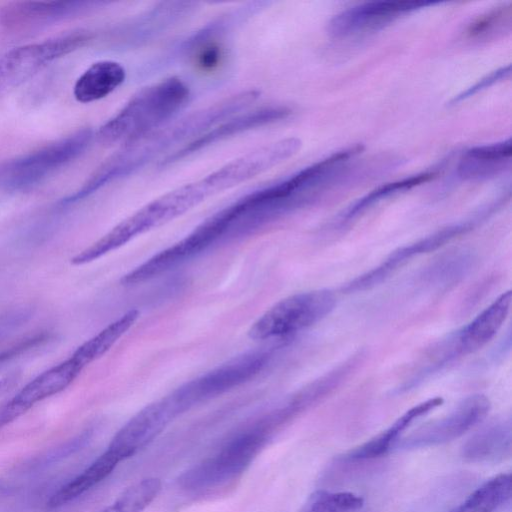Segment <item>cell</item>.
<instances>
[{"mask_svg":"<svg viewBox=\"0 0 512 512\" xmlns=\"http://www.w3.org/2000/svg\"><path fill=\"white\" fill-rule=\"evenodd\" d=\"M91 128L79 129L57 141L0 164V189L26 191L78 158L93 138Z\"/></svg>","mask_w":512,"mask_h":512,"instance_id":"277c9868","label":"cell"},{"mask_svg":"<svg viewBox=\"0 0 512 512\" xmlns=\"http://www.w3.org/2000/svg\"><path fill=\"white\" fill-rule=\"evenodd\" d=\"M510 418L495 419L477 431L462 447V457L470 462H497L511 455Z\"/></svg>","mask_w":512,"mask_h":512,"instance_id":"ac0fdd59","label":"cell"},{"mask_svg":"<svg viewBox=\"0 0 512 512\" xmlns=\"http://www.w3.org/2000/svg\"><path fill=\"white\" fill-rule=\"evenodd\" d=\"M510 75V65L501 67L490 74L486 75L485 77L481 78L478 82H476L471 87L467 88L465 91L459 93L455 97L452 98L450 101V105H456L473 95L477 94L478 92L484 90L485 88H488L492 86L493 84L501 81L502 79H505Z\"/></svg>","mask_w":512,"mask_h":512,"instance_id":"f546056e","label":"cell"},{"mask_svg":"<svg viewBox=\"0 0 512 512\" xmlns=\"http://www.w3.org/2000/svg\"><path fill=\"white\" fill-rule=\"evenodd\" d=\"M474 224L475 221L472 220L449 225L429 236L396 249L377 267L347 283L343 290L355 292L377 285L411 259L438 249L471 230Z\"/></svg>","mask_w":512,"mask_h":512,"instance_id":"5bb4252c","label":"cell"},{"mask_svg":"<svg viewBox=\"0 0 512 512\" xmlns=\"http://www.w3.org/2000/svg\"><path fill=\"white\" fill-rule=\"evenodd\" d=\"M511 303L512 293L508 290L455 334L460 356L480 350L496 336L508 317Z\"/></svg>","mask_w":512,"mask_h":512,"instance_id":"e0dca14e","label":"cell"},{"mask_svg":"<svg viewBox=\"0 0 512 512\" xmlns=\"http://www.w3.org/2000/svg\"><path fill=\"white\" fill-rule=\"evenodd\" d=\"M82 370L69 357L37 375L0 408V428L18 419L38 402L65 390Z\"/></svg>","mask_w":512,"mask_h":512,"instance_id":"4fadbf2b","label":"cell"},{"mask_svg":"<svg viewBox=\"0 0 512 512\" xmlns=\"http://www.w3.org/2000/svg\"><path fill=\"white\" fill-rule=\"evenodd\" d=\"M139 317L137 309L128 310L100 332L82 343L70 356L82 369L108 352L133 326Z\"/></svg>","mask_w":512,"mask_h":512,"instance_id":"603a6c76","label":"cell"},{"mask_svg":"<svg viewBox=\"0 0 512 512\" xmlns=\"http://www.w3.org/2000/svg\"><path fill=\"white\" fill-rule=\"evenodd\" d=\"M92 434L93 430L91 429L83 431L81 434L75 436L69 441H66L60 446H57L34 459L29 465L30 468L40 469L69 457V455L83 448L90 441Z\"/></svg>","mask_w":512,"mask_h":512,"instance_id":"83f0119b","label":"cell"},{"mask_svg":"<svg viewBox=\"0 0 512 512\" xmlns=\"http://www.w3.org/2000/svg\"><path fill=\"white\" fill-rule=\"evenodd\" d=\"M510 23L511 7L504 4L477 17L468 25L466 35L470 39H485L510 27Z\"/></svg>","mask_w":512,"mask_h":512,"instance_id":"4316f807","label":"cell"},{"mask_svg":"<svg viewBox=\"0 0 512 512\" xmlns=\"http://www.w3.org/2000/svg\"><path fill=\"white\" fill-rule=\"evenodd\" d=\"M14 378L8 376L0 379V396L3 395L12 385Z\"/></svg>","mask_w":512,"mask_h":512,"instance_id":"4dcf8cb0","label":"cell"},{"mask_svg":"<svg viewBox=\"0 0 512 512\" xmlns=\"http://www.w3.org/2000/svg\"><path fill=\"white\" fill-rule=\"evenodd\" d=\"M443 403L440 397L421 402L402 414L389 428L371 438L364 444L350 450L346 460L375 459L386 454L398 442L399 436L418 418L428 414Z\"/></svg>","mask_w":512,"mask_h":512,"instance_id":"ffe728a7","label":"cell"},{"mask_svg":"<svg viewBox=\"0 0 512 512\" xmlns=\"http://www.w3.org/2000/svg\"><path fill=\"white\" fill-rule=\"evenodd\" d=\"M437 170H428L399 180L385 183L361 197L343 211L337 222L340 225L351 222L380 201L397 193L409 190L436 177Z\"/></svg>","mask_w":512,"mask_h":512,"instance_id":"cb8c5ba5","label":"cell"},{"mask_svg":"<svg viewBox=\"0 0 512 512\" xmlns=\"http://www.w3.org/2000/svg\"><path fill=\"white\" fill-rule=\"evenodd\" d=\"M189 210L183 194L177 188L167 192L126 217L97 241L77 253L71 258V264L80 266L93 262Z\"/></svg>","mask_w":512,"mask_h":512,"instance_id":"8992f818","label":"cell"},{"mask_svg":"<svg viewBox=\"0 0 512 512\" xmlns=\"http://www.w3.org/2000/svg\"><path fill=\"white\" fill-rule=\"evenodd\" d=\"M511 489V474H499L480 485L451 512H495L510 500Z\"/></svg>","mask_w":512,"mask_h":512,"instance_id":"d4e9b609","label":"cell"},{"mask_svg":"<svg viewBox=\"0 0 512 512\" xmlns=\"http://www.w3.org/2000/svg\"><path fill=\"white\" fill-rule=\"evenodd\" d=\"M104 4L99 1H14L0 8V25L28 30L84 14Z\"/></svg>","mask_w":512,"mask_h":512,"instance_id":"7c38bea8","label":"cell"},{"mask_svg":"<svg viewBox=\"0 0 512 512\" xmlns=\"http://www.w3.org/2000/svg\"><path fill=\"white\" fill-rule=\"evenodd\" d=\"M181 414L180 407L168 394L130 418L113 436L107 450L122 462L148 446Z\"/></svg>","mask_w":512,"mask_h":512,"instance_id":"9c48e42d","label":"cell"},{"mask_svg":"<svg viewBox=\"0 0 512 512\" xmlns=\"http://www.w3.org/2000/svg\"><path fill=\"white\" fill-rule=\"evenodd\" d=\"M5 492L6 486L2 482H0V499L4 496Z\"/></svg>","mask_w":512,"mask_h":512,"instance_id":"1f68e13d","label":"cell"},{"mask_svg":"<svg viewBox=\"0 0 512 512\" xmlns=\"http://www.w3.org/2000/svg\"><path fill=\"white\" fill-rule=\"evenodd\" d=\"M259 96L260 92L252 89L236 93L123 144L77 191L63 198L61 203H76L105 185L133 174L172 147L192 141L221 122L247 110Z\"/></svg>","mask_w":512,"mask_h":512,"instance_id":"6da1fadb","label":"cell"},{"mask_svg":"<svg viewBox=\"0 0 512 512\" xmlns=\"http://www.w3.org/2000/svg\"><path fill=\"white\" fill-rule=\"evenodd\" d=\"M441 4L430 1H377L350 7L335 15L328 24L336 38L355 37L379 31L412 12Z\"/></svg>","mask_w":512,"mask_h":512,"instance_id":"8fae6325","label":"cell"},{"mask_svg":"<svg viewBox=\"0 0 512 512\" xmlns=\"http://www.w3.org/2000/svg\"><path fill=\"white\" fill-rule=\"evenodd\" d=\"M192 55L195 64L203 71L214 70L221 62L223 51L218 39L197 45L189 55Z\"/></svg>","mask_w":512,"mask_h":512,"instance_id":"f1b7e54d","label":"cell"},{"mask_svg":"<svg viewBox=\"0 0 512 512\" xmlns=\"http://www.w3.org/2000/svg\"><path fill=\"white\" fill-rule=\"evenodd\" d=\"M511 140L475 146L460 159L457 174L463 180H483L494 177L510 166Z\"/></svg>","mask_w":512,"mask_h":512,"instance_id":"d6986e66","label":"cell"},{"mask_svg":"<svg viewBox=\"0 0 512 512\" xmlns=\"http://www.w3.org/2000/svg\"><path fill=\"white\" fill-rule=\"evenodd\" d=\"M198 2L164 1L120 26L119 39L128 46L146 43L175 27L198 8Z\"/></svg>","mask_w":512,"mask_h":512,"instance_id":"2e32d148","label":"cell"},{"mask_svg":"<svg viewBox=\"0 0 512 512\" xmlns=\"http://www.w3.org/2000/svg\"><path fill=\"white\" fill-rule=\"evenodd\" d=\"M125 78V68L119 62L97 61L77 79L73 89L74 97L81 103L100 100L116 90Z\"/></svg>","mask_w":512,"mask_h":512,"instance_id":"44dd1931","label":"cell"},{"mask_svg":"<svg viewBox=\"0 0 512 512\" xmlns=\"http://www.w3.org/2000/svg\"><path fill=\"white\" fill-rule=\"evenodd\" d=\"M490 408V400L485 395L468 396L448 415L419 427L397 442L395 447L410 450L453 441L480 423Z\"/></svg>","mask_w":512,"mask_h":512,"instance_id":"30bf717a","label":"cell"},{"mask_svg":"<svg viewBox=\"0 0 512 512\" xmlns=\"http://www.w3.org/2000/svg\"><path fill=\"white\" fill-rule=\"evenodd\" d=\"M119 463L120 461L106 449L82 472L55 491L48 505L57 508L77 499L106 479Z\"/></svg>","mask_w":512,"mask_h":512,"instance_id":"7402d4cb","label":"cell"},{"mask_svg":"<svg viewBox=\"0 0 512 512\" xmlns=\"http://www.w3.org/2000/svg\"><path fill=\"white\" fill-rule=\"evenodd\" d=\"M276 428L269 414L235 435L217 453L182 473L179 485L187 491L202 492L237 478L257 457Z\"/></svg>","mask_w":512,"mask_h":512,"instance_id":"3957f363","label":"cell"},{"mask_svg":"<svg viewBox=\"0 0 512 512\" xmlns=\"http://www.w3.org/2000/svg\"><path fill=\"white\" fill-rule=\"evenodd\" d=\"M363 498L352 492H314L300 512H356L363 506Z\"/></svg>","mask_w":512,"mask_h":512,"instance_id":"484cf974","label":"cell"},{"mask_svg":"<svg viewBox=\"0 0 512 512\" xmlns=\"http://www.w3.org/2000/svg\"><path fill=\"white\" fill-rule=\"evenodd\" d=\"M190 98L188 85L172 76L142 88L96 132L104 145L126 144L168 123Z\"/></svg>","mask_w":512,"mask_h":512,"instance_id":"7a4b0ae2","label":"cell"},{"mask_svg":"<svg viewBox=\"0 0 512 512\" xmlns=\"http://www.w3.org/2000/svg\"><path fill=\"white\" fill-rule=\"evenodd\" d=\"M336 296L327 289L300 292L270 307L249 328L254 340L281 339L305 330L328 316Z\"/></svg>","mask_w":512,"mask_h":512,"instance_id":"5b68a950","label":"cell"},{"mask_svg":"<svg viewBox=\"0 0 512 512\" xmlns=\"http://www.w3.org/2000/svg\"><path fill=\"white\" fill-rule=\"evenodd\" d=\"M290 114L291 109L282 105L265 106L253 111L241 112L186 143L173 154H169L160 165L172 164L231 136L286 119Z\"/></svg>","mask_w":512,"mask_h":512,"instance_id":"9a60e30c","label":"cell"},{"mask_svg":"<svg viewBox=\"0 0 512 512\" xmlns=\"http://www.w3.org/2000/svg\"><path fill=\"white\" fill-rule=\"evenodd\" d=\"M91 33L78 29L0 55V95L25 82L48 63L84 46Z\"/></svg>","mask_w":512,"mask_h":512,"instance_id":"52a82bcc","label":"cell"},{"mask_svg":"<svg viewBox=\"0 0 512 512\" xmlns=\"http://www.w3.org/2000/svg\"><path fill=\"white\" fill-rule=\"evenodd\" d=\"M270 350H254L234 357L176 389L190 409L233 389L257 375L269 362Z\"/></svg>","mask_w":512,"mask_h":512,"instance_id":"ba28073f","label":"cell"}]
</instances>
